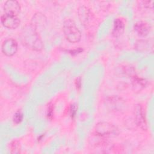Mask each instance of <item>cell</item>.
I'll return each mask as SVG.
<instances>
[{"label":"cell","instance_id":"obj_15","mask_svg":"<svg viewBox=\"0 0 154 154\" xmlns=\"http://www.w3.org/2000/svg\"><path fill=\"white\" fill-rule=\"evenodd\" d=\"M144 4L145 7H153V1H144Z\"/></svg>","mask_w":154,"mask_h":154},{"label":"cell","instance_id":"obj_12","mask_svg":"<svg viewBox=\"0 0 154 154\" xmlns=\"http://www.w3.org/2000/svg\"><path fill=\"white\" fill-rule=\"evenodd\" d=\"M22 119H23V114H22V113L20 111H18L14 115L13 121H14V123L18 124V123H20L22 122Z\"/></svg>","mask_w":154,"mask_h":154},{"label":"cell","instance_id":"obj_11","mask_svg":"<svg viewBox=\"0 0 154 154\" xmlns=\"http://www.w3.org/2000/svg\"><path fill=\"white\" fill-rule=\"evenodd\" d=\"M11 153H18L20 152V144L17 141H13L10 144Z\"/></svg>","mask_w":154,"mask_h":154},{"label":"cell","instance_id":"obj_9","mask_svg":"<svg viewBox=\"0 0 154 154\" xmlns=\"http://www.w3.org/2000/svg\"><path fill=\"white\" fill-rule=\"evenodd\" d=\"M124 23L120 19H116L114 20V26L112 29V35L114 37H119L123 32Z\"/></svg>","mask_w":154,"mask_h":154},{"label":"cell","instance_id":"obj_1","mask_svg":"<svg viewBox=\"0 0 154 154\" xmlns=\"http://www.w3.org/2000/svg\"><path fill=\"white\" fill-rule=\"evenodd\" d=\"M20 38L22 42L31 49L40 51L43 48L42 41L36 29L32 25H25L22 28Z\"/></svg>","mask_w":154,"mask_h":154},{"label":"cell","instance_id":"obj_5","mask_svg":"<svg viewBox=\"0 0 154 154\" xmlns=\"http://www.w3.org/2000/svg\"><path fill=\"white\" fill-rule=\"evenodd\" d=\"M17 50V43L13 38L6 39L2 45V51L7 56L13 55Z\"/></svg>","mask_w":154,"mask_h":154},{"label":"cell","instance_id":"obj_14","mask_svg":"<svg viewBox=\"0 0 154 154\" xmlns=\"http://www.w3.org/2000/svg\"><path fill=\"white\" fill-rule=\"evenodd\" d=\"M76 107L75 106V105H72L71 106V109H70V114H71V116H74V115L76 113Z\"/></svg>","mask_w":154,"mask_h":154},{"label":"cell","instance_id":"obj_3","mask_svg":"<svg viewBox=\"0 0 154 154\" xmlns=\"http://www.w3.org/2000/svg\"><path fill=\"white\" fill-rule=\"evenodd\" d=\"M96 134L101 137H114L119 134L118 129L107 122H100L96 126Z\"/></svg>","mask_w":154,"mask_h":154},{"label":"cell","instance_id":"obj_6","mask_svg":"<svg viewBox=\"0 0 154 154\" xmlns=\"http://www.w3.org/2000/svg\"><path fill=\"white\" fill-rule=\"evenodd\" d=\"M135 117L137 125L143 129L147 128V124L146 121L145 114L141 105L138 104L135 108Z\"/></svg>","mask_w":154,"mask_h":154},{"label":"cell","instance_id":"obj_10","mask_svg":"<svg viewBox=\"0 0 154 154\" xmlns=\"http://www.w3.org/2000/svg\"><path fill=\"white\" fill-rule=\"evenodd\" d=\"M78 14L81 22L85 24L87 23L90 16V11L86 7L82 6L78 10Z\"/></svg>","mask_w":154,"mask_h":154},{"label":"cell","instance_id":"obj_8","mask_svg":"<svg viewBox=\"0 0 154 154\" xmlns=\"http://www.w3.org/2000/svg\"><path fill=\"white\" fill-rule=\"evenodd\" d=\"M134 29L139 35L146 36L150 31V26L146 22L139 21L135 24Z\"/></svg>","mask_w":154,"mask_h":154},{"label":"cell","instance_id":"obj_2","mask_svg":"<svg viewBox=\"0 0 154 154\" xmlns=\"http://www.w3.org/2000/svg\"><path fill=\"white\" fill-rule=\"evenodd\" d=\"M63 31L66 39L71 43L78 42L81 34L74 21L70 19H66L63 23Z\"/></svg>","mask_w":154,"mask_h":154},{"label":"cell","instance_id":"obj_7","mask_svg":"<svg viewBox=\"0 0 154 154\" xmlns=\"http://www.w3.org/2000/svg\"><path fill=\"white\" fill-rule=\"evenodd\" d=\"M4 11L6 14L17 16L20 11V6L19 3L14 0L7 1L4 4Z\"/></svg>","mask_w":154,"mask_h":154},{"label":"cell","instance_id":"obj_16","mask_svg":"<svg viewBox=\"0 0 154 154\" xmlns=\"http://www.w3.org/2000/svg\"><path fill=\"white\" fill-rule=\"evenodd\" d=\"M82 51V49H81V48H78V49H74V50H72L70 51L71 54H78V53H80Z\"/></svg>","mask_w":154,"mask_h":154},{"label":"cell","instance_id":"obj_13","mask_svg":"<svg viewBox=\"0 0 154 154\" xmlns=\"http://www.w3.org/2000/svg\"><path fill=\"white\" fill-rule=\"evenodd\" d=\"M53 116V106L52 105H49V107L48 108V117L49 119H52Z\"/></svg>","mask_w":154,"mask_h":154},{"label":"cell","instance_id":"obj_4","mask_svg":"<svg viewBox=\"0 0 154 154\" xmlns=\"http://www.w3.org/2000/svg\"><path fill=\"white\" fill-rule=\"evenodd\" d=\"M1 22L7 28L15 29L19 25L20 19L17 16L5 13L1 16Z\"/></svg>","mask_w":154,"mask_h":154}]
</instances>
